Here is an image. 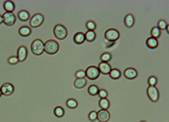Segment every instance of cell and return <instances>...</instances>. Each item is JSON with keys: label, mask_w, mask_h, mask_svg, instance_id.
<instances>
[{"label": "cell", "mask_w": 169, "mask_h": 122, "mask_svg": "<svg viewBox=\"0 0 169 122\" xmlns=\"http://www.w3.org/2000/svg\"><path fill=\"white\" fill-rule=\"evenodd\" d=\"M59 50V44L57 41L50 39L44 43V52L48 54H55Z\"/></svg>", "instance_id": "cell-1"}, {"label": "cell", "mask_w": 169, "mask_h": 122, "mask_svg": "<svg viewBox=\"0 0 169 122\" xmlns=\"http://www.w3.org/2000/svg\"><path fill=\"white\" fill-rule=\"evenodd\" d=\"M32 52L35 55H41L44 52V42H42L41 39H35L32 43L31 46Z\"/></svg>", "instance_id": "cell-2"}, {"label": "cell", "mask_w": 169, "mask_h": 122, "mask_svg": "<svg viewBox=\"0 0 169 122\" xmlns=\"http://www.w3.org/2000/svg\"><path fill=\"white\" fill-rule=\"evenodd\" d=\"M53 34H54L55 37L58 40H64L68 36L67 28L64 25L57 24L53 28Z\"/></svg>", "instance_id": "cell-3"}, {"label": "cell", "mask_w": 169, "mask_h": 122, "mask_svg": "<svg viewBox=\"0 0 169 122\" xmlns=\"http://www.w3.org/2000/svg\"><path fill=\"white\" fill-rule=\"evenodd\" d=\"M147 96L149 98V99L152 102V103H156L160 98V93L159 91L157 89L156 87H151L149 86L147 87L146 90Z\"/></svg>", "instance_id": "cell-4"}, {"label": "cell", "mask_w": 169, "mask_h": 122, "mask_svg": "<svg viewBox=\"0 0 169 122\" xmlns=\"http://www.w3.org/2000/svg\"><path fill=\"white\" fill-rule=\"evenodd\" d=\"M43 22H44V16L42 14H35L30 19V26L33 28H37L39 26H41Z\"/></svg>", "instance_id": "cell-5"}, {"label": "cell", "mask_w": 169, "mask_h": 122, "mask_svg": "<svg viewBox=\"0 0 169 122\" xmlns=\"http://www.w3.org/2000/svg\"><path fill=\"white\" fill-rule=\"evenodd\" d=\"M105 38L107 39L108 42H115L120 37V33L118 30L116 29H108L105 32Z\"/></svg>", "instance_id": "cell-6"}, {"label": "cell", "mask_w": 169, "mask_h": 122, "mask_svg": "<svg viewBox=\"0 0 169 122\" xmlns=\"http://www.w3.org/2000/svg\"><path fill=\"white\" fill-rule=\"evenodd\" d=\"M100 75L101 73L99 71L98 67L94 66V65L89 66L86 70V76L90 80H96L100 76Z\"/></svg>", "instance_id": "cell-7"}, {"label": "cell", "mask_w": 169, "mask_h": 122, "mask_svg": "<svg viewBox=\"0 0 169 122\" xmlns=\"http://www.w3.org/2000/svg\"><path fill=\"white\" fill-rule=\"evenodd\" d=\"M3 23L6 25L7 26H12L15 23L16 21V16L13 13H10V12H5L3 15Z\"/></svg>", "instance_id": "cell-8"}, {"label": "cell", "mask_w": 169, "mask_h": 122, "mask_svg": "<svg viewBox=\"0 0 169 122\" xmlns=\"http://www.w3.org/2000/svg\"><path fill=\"white\" fill-rule=\"evenodd\" d=\"M0 90L2 92V94L4 96H10L15 92V87L13 86V84L6 82V83H3L1 86Z\"/></svg>", "instance_id": "cell-9"}, {"label": "cell", "mask_w": 169, "mask_h": 122, "mask_svg": "<svg viewBox=\"0 0 169 122\" xmlns=\"http://www.w3.org/2000/svg\"><path fill=\"white\" fill-rule=\"evenodd\" d=\"M28 55V50L26 46H20L17 50V58L19 59V62H24L27 58Z\"/></svg>", "instance_id": "cell-10"}, {"label": "cell", "mask_w": 169, "mask_h": 122, "mask_svg": "<svg viewBox=\"0 0 169 122\" xmlns=\"http://www.w3.org/2000/svg\"><path fill=\"white\" fill-rule=\"evenodd\" d=\"M110 113L108 110L101 109L97 112V120L99 122H108L110 120Z\"/></svg>", "instance_id": "cell-11"}, {"label": "cell", "mask_w": 169, "mask_h": 122, "mask_svg": "<svg viewBox=\"0 0 169 122\" xmlns=\"http://www.w3.org/2000/svg\"><path fill=\"white\" fill-rule=\"evenodd\" d=\"M124 76H125V78H127L129 80H133V79H135L137 77L138 71L134 68H127L124 71Z\"/></svg>", "instance_id": "cell-12"}, {"label": "cell", "mask_w": 169, "mask_h": 122, "mask_svg": "<svg viewBox=\"0 0 169 122\" xmlns=\"http://www.w3.org/2000/svg\"><path fill=\"white\" fill-rule=\"evenodd\" d=\"M98 69L100 73L103 75H109L110 71L112 70L111 65L108 63H106V62H101L98 65Z\"/></svg>", "instance_id": "cell-13"}, {"label": "cell", "mask_w": 169, "mask_h": 122, "mask_svg": "<svg viewBox=\"0 0 169 122\" xmlns=\"http://www.w3.org/2000/svg\"><path fill=\"white\" fill-rule=\"evenodd\" d=\"M146 46L149 48H150V49H155V48H157L158 45H159V41L157 39L150 37H148L146 39Z\"/></svg>", "instance_id": "cell-14"}, {"label": "cell", "mask_w": 169, "mask_h": 122, "mask_svg": "<svg viewBox=\"0 0 169 122\" xmlns=\"http://www.w3.org/2000/svg\"><path fill=\"white\" fill-rule=\"evenodd\" d=\"M124 22H125V26L128 27V28H130V27H132V26L134 25V22H135L134 15H133L132 14H128L127 15H125Z\"/></svg>", "instance_id": "cell-15"}, {"label": "cell", "mask_w": 169, "mask_h": 122, "mask_svg": "<svg viewBox=\"0 0 169 122\" xmlns=\"http://www.w3.org/2000/svg\"><path fill=\"white\" fill-rule=\"evenodd\" d=\"M85 41H86V37H85V33L83 32H77L74 36V42L78 45L82 44Z\"/></svg>", "instance_id": "cell-16"}, {"label": "cell", "mask_w": 169, "mask_h": 122, "mask_svg": "<svg viewBox=\"0 0 169 122\" xmlns=\"http://www.w3.org/2000/svg\"><path fill=\"white\" fill-rule=\"evenodd\" d=\"M3 9L5 10V12H10V13H13L14 10H15V5L12 1L7 0L3 3Z\"/></svg>", "instance_id": "cell-17"}, {"label": "cell", "mask_w": 169, "mask_h": 122, "mask_svg": "<svg viewBox=\"0 0 169 122\" xmlns=\"http://www.w3.org/2000/svg\"><path fill=\"white\" fill-rule=\"evenodd\" d=\"M19 34L21 37H29L32 34V28L27 26H20V28L19 29Z\"/></svg>", "instance_id": "cell-18"}, {"label": "cell", "mask_w": 169, "mask_h": 122, "mask_svg": "<svg viewBox=\"0 0 169 122\" xmlns=\"http://www.w3.org/2000/svg\"><path fill=\"white\" fill-rule=\"evenodd\" d=\"M18 18L21 21H27L30 20V13L27 10H22L18 13Z\"/></svg>", "instance_id": "cell-19"}, {"label": "cell", "mask_w": 169, "mask_h": 122, "mask_svg": "<svg viewBox=\"0 0 169 122\" xmlns=\"http://www.w3.org/2000/svg\"><path fill=\"white\" fill-rule=\"evenodd\" d=\"M86 83H87V81H86V78H80V79H76L74 81V85L78 89H81V88L86 87Z\"/></svg>", "instance_id": "cell-20"}, {"label": "cell", "mask_w": 169, "mask_h": 122, "mask_svg": "<svg viewBox=\"0 0 169 122\" xmlns=\"http://www.w3.org/2000/svg\"><path fill=\"white\" fill-rule=\"evenodd\" d=\"M85 37H86V41L89 42H92L95 41V39L96 37V32L94 31H87L85 33Z\"/></svg>", "instance_id": "cell-21"}, {"label": "cell", "mask_w": 169, "mask_h": 122, "mask_svg": "<svg viewBox=\"0 0 169 122\" xmlns=\"http://www.w3.org/2000/svg\"><path fill=\"white\" fill-rule=\"evenodd\" d=\"M99 106L102 109H106L108 110L110 107V102L108 98H101L99 100Z\"/></svg>", "instance_id": "cell-22"}, {"label": "cell", "mask_w": 169, "mask_h": 122, "mask_svg": "<svg viewBox=\"0 0 169 122\" xmlns=\"http://www.w3.org/2000/svg\"><path fill=\"white\" fill-rule=\"evenodd\" d=\"M109 76L113 80H118L121 77V71H119L118 69H112L110 73H109Z\"/></svg>", "instance_id": "cell-23"}, {"label": "cell", "mask_w": 169, "mask_h": 122, "mask_svg": "<svg viewBox=\"0 0 169 122\" xmlns=\"http://www.w3.org/2000/svg\"><path fill=\"white\" fill-rule=\"evenodd\" d=\"M99 88L96 85H91L88 88V93H89L91 96H96V95H98Z\"/></svg>", "instance_id": "cell-24"}, {"label": "cell", "mask_w": 169, "mask_h": 122, "mask_svg": "<svg viewBox=\"0 0 169 122\" xmlns=\"http://www.w3.org/2000/svg\"><path fill=\"white\" fill-rule=\"evenodd\" d=\"M54 115L57 118H61V117H63L64 115V114H65V111H64V109L63 107L61 106H57L54 109Z\"/></svg>", "instance_id": "cell-25"}, {"label": "cell", "mask_w": 169, "mask_h": 122, "mask_svg": "<svg viewBox=\"0 0 169 122\" xmlns=\"http://www.w3.org/2000/svg\"><path fill=\"white\" fill-rule=\"evenodd\" d=\"M161 30L157 27V26H155V27H152V29L150 30V35H151V37H154V38H159L161 37Z\"/></svg>", "instance_id": "cell-26"}, {"label": "cell", "mask_w": 169, "mask_h": 122, "mask_svg": "<svg viewBox=\"0 0 169 122\" xmlns=\"http://www.w3.org/2000/svg\"><path fill=\"white\" fill-rule=\"evenodd\" d=\"M66 105H67L68 108H70V109H76L77 107H78V102H77V100H75L74 98H70V99L67 100Z\"/></svg>", "instance_id": "cell-27"}, {"label": "cell", "mask_w": 169, "mask_h": 122, "mask_svg": "<svg viewBox=\"0 0 169 122\" xmlns=\"http://www.w3.org/2000/svg\"><path fill=\"white\" fill-rule=\"evenodd\" d=\"M101 61L102 62H106V63H108L109 61L112 59V54L110 53H103L102 55H101Z\"/></svg>", "instance_id": "cell-28"}, {"label": "cell", "mask_w": 169, "mask_h": 122, "mask_svg": "<svg viewBox=\"0 0 169 122\" xmlns=\"http://www.w3.org/2000/svg\"><path fill=\"white\" fill-rule=\"evenodd\" d=\"M86 28L88 29V31H95L96 28V24L93 20H88L86 22Z\"/></svg>", "instance_id": "cell-29"}, {"label": "cell", "mask_w": 169, "mask_h": 122, "mask_svg": "<svg viewBox=\"0 0 169 122\" xmlns=\"http://www.w3.org/2000/svg\"><path fill=\"white\" fill-rule=\"evenodd\" d=\"M167 25H168V24L167 23V20H158V22H157V27H158L161 31L166 30Z\"/></svg>", "instance_id": "cell-30"}, {"label": "cell", "mask_w": 169, "mask_h": 122, "mask_svg": "<svg viewBox=\"0 0 169 122\" xmlns=\"http://www.w3.org/2000/svg\"><path fill=\"white\" fill-rule=\"evenodd\" d=\"M157 78H156L155 76H151L148 78V81H147V82L149 84V86H151V87H156V84H157Z\"/></svg>", "instance_id": "cell-31"}, {"label": "cell", "mask_w": 169, "mask_h": 122, "mask_svg": "<svg viewBox=\"0 0 169 122\" xmlns=\"http://www.w3.org/2000/svg\"><path fill=\"white\" fill-rule=\"evenodd\" d=\"M88 118L91 121H95L97 120V112L95 111V110H92L89 113L88 115Z\"/></svg>", "instance_id": "cell-32"}, {"label": "cell", "mask_w": 169, "mask_h": 122, "mask_svg": "<svg viewBox=\"0 0 169 122\" xmlns=\"http://www.w3.org/2000/svg\"><path fill=\"white\" fill-rule=\"evenodd\" d=\"M75 77L76 79H80V78H86V71L83 70H79L75 72Z\"/></svg>", "instance_id": "cell-33"}, {"label": "cell", "mask_w": 169, "mask_h": 122, "mask_svg": "<svg viewBox=\"0 0 169 122\" xmlns=\"http://www.w3.org/2000/svg\"><path fill=\"white\" fill-rule=\"evenodd\" d=\"M19 62V59L17 58V56H10V58L8 59V63L10 64H16Z\"/></svg>", "instance_id": "cell-34"}, {"label": "cell", "mask_w": 169, "mask_h": 122, "mask_svg": "<svg viewBox=\"0 0 169 122\" xmlns=\"http://www.w3.org/2000/svg\"><path fill=\"white\" fill-rule=\"evenodd\" d=\"M98 96L101 98H107L108 96V92L105 89H100L98 93Z\"/></svg>", "instance_id": "cell-35"}, {"label": "cell", "mask_w": 169, "mask_h": 122, "mask_svg": "<svg viewBox=\"0 0 169 122\" xmlns=\"http://www.w3.org/2000/svg\"><path fill=\"white\" fill-rule=\"evenodd\" d=\"M3 22V15H0V25Z\"/></svg>", "instance_id": "cell-36"}, {"label": "cell", "mask_w": 169, "mask_h": 122, "mask_svg": "<svg viewBox=\"0 0 169 122\" xmlns=\"http://www.w3.org/2000/svg\"><path fill=\"white\" fill-rule=\"evenodd\" d=\"M166 31H167V33H168V34H169V24H168V25H167V26Z\"/></svg>", "instance_id": "cell-37"}, {"label": "cell", "mask_w": 169, "mask_h": 122, "mask_svg": "<svg viewBox=\"0 0 169 122\" xmlns=\"http://www.w3.org/2000/svg\"><path fill=\"white\" fill-rule=\"evenodd\" d=\"M3 94H2V92H1V90H0V98H1V96H2Z\"/></svg>", "instance_id": "cell-38"}, {"label": "cell", "mask_w": 169, "mask_h": 122, "mask_svg": "<svg viewBox=\"0 0 169 122\" xmlns=\"http://www.w3.org/2000/svg\"><path fill=\"white\" fill-rule=\"evenodd\" d=\"M141 122H146V120H142V121H141Z\"/></svg>", "instance_id": "cell-39"}]
</instances>
